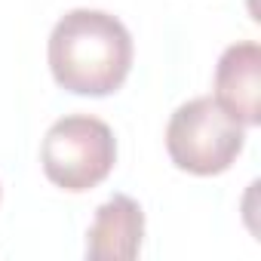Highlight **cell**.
Instances as JSON below:
<instances>
[{"instance_id":"1","label":"cell","mask_w":261,"mask_h":261,"mask_svg":"<svg viewBox=\"0 0 261 261\" xmlns=\"http://www.w3.org/2000/svg\"><path fill=\"white\" fill-rule=\"evenodd\" d=\"M53 77L80 95H108L133 68V37L105 10H71L49 34Z\"/></svg>"},{"instance_id":"2","label":"cell","mask_w":261,"mask_h":261,"mask_svg":"<svg viewBox=\"0 0 261 261\" xmlns=\"http://www.w3.org/2000/svg\"><path fill=\"white\" fill-rule=\"evenodd\" d=\"M243 139V123L209 95L178 105L166 126V148L172 163L194 175L224 172L240 157Z\"/></svg>"},{"instance_id":"3","label":"cell","mask_w":261,"mask_h":261,"mask_svg":"<svg viewBox=\"0 0 261 261\" xmlns=\"http://www.w3.org/2000/svg\"><path fill=\"white\" fill-rule=\"evenodd\" d=\"M117 160V139L111 126L89 114L56 120L40 145V163L53 185L65 191H89L108 178Z\"/></svg>"},{"instance_id":"4","label":"cell","mask_w":261,"mask_h":261,"mask_svg":"<svg viewBox=\"0 0 261 261\" xmlns=\"http://www.w3.org/2000/svg\"><path fill=\"white\" fill-rule=\"evenodd\" d=\"M215 98L243 123L261 120V46L255 40L230 43L215 65Z\"/></svg>"},{"instance_id":"5","label":"cell","mask_w":261,"mask_h":261,"mask_svg":"<svg viewBox=\"0 0 261 261\" xmlns=\"http://www.w3.org/2000/svg\"><path fill=\"white\" fill-rule=\"evenodd\" d=\"M142 233V206L126 194H114L95 209V218L86 233V255L92 261H133L139 255Z\"/></svg>"}]
</instances>
